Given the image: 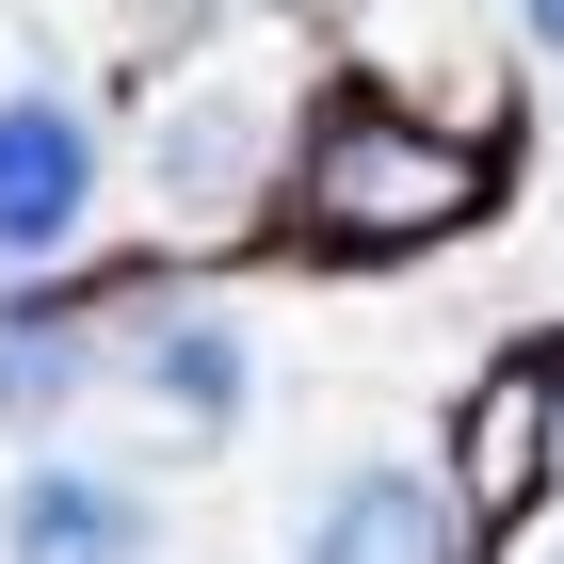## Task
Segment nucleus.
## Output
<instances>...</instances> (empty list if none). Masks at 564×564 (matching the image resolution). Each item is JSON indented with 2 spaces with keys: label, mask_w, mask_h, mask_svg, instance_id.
Masks as SVG:
<instances>
[{
  "label": "nucleus",
  "mask_w": 564,
  "mask_h": 564,
  "mask_svg": "<svg viewBox=\"0 0 564 564\" xmlns=\"http://www.w3.org/2000/svg\"><path fill=\"white\" fill-rule=\"evenodd\" d=\"M549 564H564V549H549Z\"/></svg>",
  "instance_id": "1a4fd4ad"
},
{
  "label": "nucleus",
  "mask_w": 564,
  "mask_h": 564,
  "mask_svg": "<svg viewBox=\"0 0 564 564\" xmlns=\"http://www.w3.org/2000/svg\"><path fill=\"white\" fill-rule=\"evenodd\" d=\"M162 549V517H145V484L113 468H17V500H0V564H145Z\"/></svg>",
  "instance_id": "20e7f679"
},
{
  "label": "nucleus",
  "mask_w": 564,
  "mask_h": 564,
  "mask_svg": "<svg viewBox=\"0 0 564 564\" xmlns=\"http://www.w3.org/2000/svg\"><path fill=\"white\" fill-rule=\"evenodd\" d=\"M291 194H306V226H323L339 259H388V242H435V226L484 210V145L420 130V113H388V97H323Z\"/></svg>",
  "instance_id": "f257e3e1"
},
{
  "label": "nucleus",
  "mask_w": 564,
  "mask_h": 564,
  "mask_svg": "<svg viewBox=\"0 0 564 564\" xmlns=\"http://www.w3.org/2000/svg\"><path fill=\"white\" fill-rule=\"evenodd\" d=\"M517 33H532V48H564V0H517Z\"/></svg>",
  "instance_id": "6e6552de"
},
{
  "label": "nucleus",
  "mask_w": 564,
  "mask_h": 564,
  "mask_svg": "<svg viewBox=\"0 0 564 564\" xmlns=\"http://www.w3.org/2000/svg\"><path fill=\"white\" fill-rule=\"evenodd\" d=\"M145 403H162L177 435H226L242 420V323H210V306L162 323V339H145Z\"/></svg>",
  "instance_id": "423d86ee"
},
{
  "label": "nucleus",
  "mask_w": 564,
  "mask_h": 564,
  "mask_svg": "<svg viewBox=\"0 0 564 564\" xmlns=\"http://www.w3.org/2000/svg\"><path fill=\"white\" fill-rule=\"evenodd\" d=\"M468 549V500L435 468H403V452H371V468H339L323 500H306V549L291 564H452Z\"/></svg>",
  "instance_id": "7ed1b4c3"
},
{
  "label": "nucleus",
  "mask_w": 564,
  "mask_h": 564,
  "mask_svg": "<svg viewBox=\"0 0 564 564\" xmlns=\"http://www.w3.org/2000/svg\"><path fill=\"white\" fill-rule=\"evenodd\" d=\"M65 388H82V339L65 323H0V420H48Z\"/></svg>",
  "instance_id": "0eeeda50"
},
{
  "label": "nucleus",
  "mask_w": 564,
  "mask_h": 564,
  "mask_svg": "<svg viewBox=\"0 0 564 564\" xmlns=\"http://www.w3.org/2000/svg\"><path fill=\"white\" fill-rule=\"evenodd\" d=\"M259 145H274V113H259V82H194L162 113V210H242V177H259Z\"/></svg>",
  "instance_id": "39448f33"
},
{
  "label": "nucleus",
  "mask_w": 564,
  "mask_h": 564,
  "mask_svg": "<svg viewBox=\"0 0 564 564\" xmlns=\"http://www.w3.org/2000/svg\"><path fill=\"white\" fill-rule=\"evenodd\" d=\"M97 226V113L65 82H0V274L82 259Z\"/></svg>",
  "instance_id": "f03ea898"
}]
</instances>
